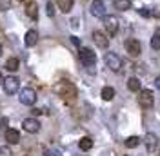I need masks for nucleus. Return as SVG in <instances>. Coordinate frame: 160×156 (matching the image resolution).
I'll return each instance as SVG.
<instances>
[{
	"mask_svg": "<svg viewBox=\"0 0 160 156\" xmlns=\"http://www.w3.org/2000/svg\"><path fill=\"white\" fill-rule=\"evenodd\" d=\"M11 9V0H0V11Z\"/></svg>",
	"mask_w": 160,
	"mask_h": 156,
	"instance_id": "24",
	"label": "nucleus"
},
{
	"mask_svg": "<svg viewBox=\"0 0 160 156\" xmlns=\"http://www.w3.org/2000/svg\"><path fill=\"white\" fill-rule=\"evenodd\" d=\"M138 144H140L138 136H129L126 142H124V145L128 147V149H135V147H138Z\"/></svg>",
	"mask_w": 160,
	"mask_h": 156,
	"instance_id": "22",
	"label": "nucleus"
},
{
	"mask_svg": "<svg viewBox=\"0 0 160 156\" xmlns=\"http://www.w3.org/2000/svg\"><path fill=\"white\" fill-rule=\"evenodd\" d=\"M144 142H146V147H148V151H149V153H153V151L158 147V136H157L155 133H148Z\"/></svg>",
	"mask_w": 160,
	"mask_h": 156,
	"instance_id": "12",
	"label": "nucleus"
},
{
	"mask_svg": "<svg viewBox=\"0 0 160 156\" xmlns=\"http://www.w3.org/2000/svg\"><path fill=\"white\" fill-rule=\"evenodd\" d=\"M37 42H38V33L35 29H29L26 33V38H24V44H26V47H33V46H37Z\"/></svg>",
	"mask_w": 160,
	"mask_h": 156,
	"instance_id": "15",
	"label": "nucleus"
},
{
	"mask_svg": "<svg viewBox=\"0 0 160 156\" xmlns=\"http://www.w3.org/2000/svg\"><path fill=\"white\" fill-rule=\"evenodd\" d=\"M18 2H26V0H18Z\"/></svg>",
	"mask_w": 160,
	"mask_h": 156,
	"instance_id": "36",
	"label": "nucleus"
},
{
	"mask_svg": "<svg viewBox=\"0 0 160 156\" xmlns=\"http://www.w3.org/2000/svg\"><path fill=\"white\" fill-rule=\"evenodd\" d=\"M44 156H60L58 151H46V154Z\"/></svg>",
	"mask_w": 160,
	"mask_h": 156,
	"instance_id": "28",
	"label": "nucleus"
},
{
	"mask_svg": "<svg viewBox=\"0 0 160 156\" xmlns=\"http://www.w3.org/2000/svg\"><path fill=\"white\" fill-rule=\"evenodd\" d=\"M158 156H160V151H158Z\"/></svg>",
	"mask_w": 160,
	"mask_h": 156,
	"instance_id": "37",
	"label": "nucleus"
},
{
	"mask_svg": "<svg viewBox=\"0 0 160 156\" xmlns=\"http://www.w3.org/2000/svg\"><path fill=\"white\" fill-rule=\"evenodd\" d=\"M2 87H4V91H6L8 95H15L20 87V80L17 76H8V78H4Z\"/></svg>",
	"mask_w": 160,
	"mask_h": 156,
	"instance_id": "7",
	"label": "nucleus"
},
{
	"mask_svg": "<svg viewBox=\"0 0 160 156\" xmlns=\"http://www.w3.org/2000/svg\"><path fill=\"white\" fill-rule=\"evenodd\" d=\"M4 136H6V142L11 144V145H15V144H18L20 142V133L17 131V129H6Z\"/></svg>",
	"mask_w": 160,
	"mask_h": 156,
	"instance_id": "13",
	"label": "nucleus"
},
{
	"mask_svg": "<svg viewBox=\"0 0 160 156\" xmlns=\"http://www.w3.org/2000/svg\"><path fill=\"white\" fill-rule=\"evenodd\" d=\"M138 15H140V17H151V11L148 9V7H140Z\"/></svg>",
	"mask_w": 160,
	"mask_h": 156,
	"instance_id": "26",
	"label": "nucleus"
},
{
	"mask_svg": "<svg viewBox=\"0 0 160 156\" xmlns=\"http://www.w3.org/2000/svg\"><path fill=\"white\" fill-rule=\"evenodd\" d=\"M155 85H157V87H158V89H160V76H158V78H157V80H155Z\"/></svg>",
	"mask_w": 160,
	"mask_h": 156,
	"instance_id": "32",
	"label": "nucleus"
},
{
	"mask_svg": "<svg viewBox=\"0 0 160 156\" xmlns=\"http://www.w3.org/2000/svg\"><path fill=\"white\" fill-rule=\"evenodd\" d=\"M100 95H102V98H104L106 102H109V100H113V98H115V89H113V87H104Z\"/></svg>",
	"mask_w": 160,
	"mask_h": 156,
	"instance_id": "21",
	"label": "nucleus"
},
{
	"mask_svg": "<svg viewBox=\"0 0 160 156\" xmlns=\"http://www.w3.org/2000/svg\"><path fill=\"white\" fill-rule=\"evenodd\" d=\"M18 66H20L18 58H9L8 62H6V69H8L9 73H15V71H18Z\"/></svg>",
	"mask_w": 160,
	"mask_h": 156,
	"instance_id": "19",
	"label": "nucleus"
},
{
	"mask_svg": "<svg viewBox=\"0 0 160 156\" xmlns=\"http://www.w3.org/2000/svg\"><path fill=\"white\" fill-rule=\"evenodd\" d=\"M48 17H55V7H53V2H48Z\"/></svg>",
	"mask_w": 160,
	"mask_h": 156,
	"instance_id": "27",
	"label": "nucleus"
},
{
	"mask_svg": "<svg viewBox=\"0 0 160 156\" xmlns=\"http://www.w3.org/2000/svg\"><path fill=\"white\" fill-rule=\"evenodd\" d=\"M4 84V76H2V73H0V85Z\"/></svg>",
	"mask_w": 160,
	"mask_h": 156,
	"instance_id": "33",
	"label": "nucleus"
},
{
	"mask_svg": "<svg viewBox=\"0 0 160 156\" xmlns=\"http://www.w3.org/2000/svg\"><path fill=\"white\" fill-rule=\"evenodd\" d=\"M13 153H11V149L8 145H2L0 147V156H11Z\"/></svg>",
	"mask_w": 160,
	"mask_h": 156,
	"instance_id": "25",
	"label": "nucleus"
},
{
	"mask_svg": "<svg viewBox=\"0 0 160 156\" xmlns=\"http://www.w3.org/2000/svg\"><path fill=\"white\" fill-rule=\"evenodd\" d=\"M151 47L155 49V51H158V49H160V37L155 35V37L151 38Z\"/></svg>",
	"mask_w": 160,
	"mask_h": 156,
	"instance_id": "23",
	"label": "nucleus"
},
{
	"mask_svg": "<svg viewBox=\"0 0 160 156\" xmlns=\"http://www.w3.org/2000/svg\"><path fill=\"white\" fill-rule=\"evenodd\" d=\"M91 15L97 17V18H104L106 17V6L102 0H93L91 4Z\"/></svg>",
	"mask_w": 160,
	"mask_h": 156,
	"instance_id": "10",
	"label": "nucleus"
},
{
	"mask_svg": "<svg viewBox=\"0 0 160 156\" xmlns=\"http://www.w3.org/2000/svg\"><path fill=\"white\" fill-rule=\"evenodd\" d=\"M71 42H73L77 47H80V40H78V37H71Z\"/></svg>",
	"mask_w": 160,
	"mask_h": 156,
	"instance_id": "29",
	"label": "nucleus"
},
{
	"mask_svg": "<svg viewBox=\"0 0 160 156\" xmlns=\"http://www.w3.org/2000/svg\"><path fill=\"white\" fill-rule=\"evenodd\" d=\"M138 104L142 109H151L153 104H155V96H153V91L149 89H142L140 91V96H138Z\"/></svg>",
	"mask_w": 160,
	"mask_h": 156,
	"instance_id": "4",
	"label": "nucleus"
},
{
	"mask_svg": "<svg viewBox=\"0 0 160 156\" xmlns=\"http://www.w3.org/2000/svg\"><path fill=\"white\" fill-rule=\"evenodd\" d=\"M6 124H8V120H6V118H2V120H0V131H2V129H6Z\"/></svg>",
	"mask_w": 160,
	"mask_h": 156,
	"instance_id": "30",
	"label": "nucleus"
},
{
	"mask_svg": "<svg viewBox=\"0 0 160 156\" xmlns=\"http://www.w3.org/2000/svg\"><path fill=\"white\" fill-rule=\"evenodd\" d=\"M113 6L118 11H128L131 9V0H113Z\"/></svg>",
	"mask_w": 160,
	"mask_h": 156,
	"instance_id": "17",
	"label": "nucleus"
},
{
	"mask_svg": "<svg viewBox=\"0 0 160 156\" xmlns=\"http://www.w3.org/2000/svg\"><path fill=\"white\" fill-rule=\"evenodd\" d=\"M128 89H129V91H133V93L140 91V80H138V78L131 76L129 80H128Z\"/></svg>",
	"mask_w": 160,
	"mask_h": 156,
	"instance_id": "20",
	"label": "nucleus"
},
{
	"mask_svg": "<svg viewBox=\"0 0 160 156\" xmlns=\"http://www.w3.org/2000/svg\"><path fill=\"white\" fill-rule=\"evenodd\" d=\"M31 113H33V115H35V116H38V115H42V111H40V109H33V111H31Z\"/></svg>",
	"mask_w": 160,
	"mask_h": 156,
	"instance_id": "31",
	"label": "nucleus"
},
{
	"mask_svg": "<svg viewBox=\"0 0 160 156\" xmlns=\"http://www.w3.org/2000/svg\"><path fill=\"white\" fill-rule=\"evenodd\" d=\"M22 129H24L26 133H29V134H37L40 131V122L37 118H26V120L22 122Z\"/></svg>",
	"mask_w": 160,
	"mask_h": 156,
	"instance_id": "9",
	"label": "nucleus"
},
{
	"mask_svg": "<svg viewBox=\"0 0 160 156\" xmlns=\"http://www.w3.org/2000/svg\"><path fill=\"white\" fill-rule=\"evenodd\" d=\"M2 53H4V47H2V44H0V56H2Z\"/></svg>",
	"mask_w": 160,
	"mask_h": 156,
	"instance_id": "34",
	"label": "nucleus"
},
{
	"mask_svg": "<svg viewBox=\"0 0 160 156\" xmlns=\"http://www.w3.org/2000/svg\"><path fill=\"white\" fill-rule=\"evenodd\" d=\"M26 15H28L31 20H37V18H38V6H37V2L29 0V2L26 4Z\"/></svg>",
	"mask_w": 160,
	"mask_h": 156,
	"instance_id": "14",
	"label": "nucleus"
},
{
	"mask_svg": "<svg viewBox=\"0 0 160 156\" xmlns=\"http://www.w3.org/2000/svg\"><path fill=\"white\" fill-rule=\"evenodd\" d=\"M20 104H24V105H33L35 102H37V91L33 87H24L20 91Z\"/></svg>",
	"mask_w": 160,
	"mask_h": 156,
	"instance_id": "3",
	"label": "nucleus"
},
{
	"mask_svg": "<svg viewBox=\"0 0 160 156\" xmlns=\"http://www.w3.org/2000/svg\"><path fill=\"white\" fill-rule=\"evenodd\" d=\"M57 4H58V9L62 13H69L73 9V4H75V0H57Z\"/></svg>",
	"mask_w": 160,
	"mask_h": 156,
	"instance_id": "16",
	"label": "nucleus"
},
{
	"mask_svg": "<svg viewBox=\"0 0 160 156\" xmlns=\"http://www.w3.org/2000/svg\"><path fill=\"white\" fill-rule=\"evenodd\" d=\"M55 93L60 95L64 100H73V98L77 96V89H75V85L69 84V82H66V80H64V82H58V84L55 85Z\"/></svg>",
	"mask_w": 160,
	"mask_h": 156,
	"instance_id": "1",
	"label": "nucleus"
},
{
	"mask_svg": "<svg viewBox=\"0 0 160 156\" xmlns=\"http://www.w3.org/2000/svg\"><path fill=\"white\" fill-rule=\"evenodd\" d=\"M155 35H157V37H160V27L157 29V33H155Z\"/></svg>",
	"mask_w": 160,
	"mask_h": 156,
	"instance_id": "35",
	"label": "nucleus"
},
{
	"mask_svg": "<svg viewBox=\"0 0 160 156\" xmlns=\"http://www.w3.org/2000/svg\"><path fill=\"white\" fill-rule=\"evenodd\" d=\"M78 147H80V151H89L91 147H93V140H91L89 136H84V138H80V142H78Z\"/></svg>",
	"mask_w": 160,
	"mask_h": 156,
	"instance_id": "18",
	"label": "nucleus"
},
{
	"mask_svg": "<svg viewBox=\"0 0 160 156\" xmlns=\"http://www.w3.org/2000/svg\"><path fill=\"white\" fill-rule=\"evenodd\" d=\"M104 62H106V66L111 69V71H115V73H118L120 69H122V60L117 53H108L106 56H104Z\"/></svg>",
	"mask_w": 160,
	"mask_h": 156,
	"instance_id": "5",
	"label": "nucleus"
},
{
	"mask_svg": "<svg viewBox=\"0 0 160 156\" xmlns=\"http://www.w3.org/2000/svg\"><path fill=\"white\" fill-rule=\"evenodd\" d=\"M78 56H80L82 64H84L86 67H93V66L97 64V55H95L93 49H89V47H80Z\"/></svg>",
	"mask_w": 160,
	"mask_h": 156,
	"instance_id": "2",
	"label": "nucleus"
},
{
	"mask_svg": "<svg viewBox=\"0 0 160 156\" xmlns=\"http://www.w3.org/2000/svg\"><path fill=\"white\" fill-rule=\"evenodd\" d=\"M93 40H95V44H97L100 49L109 47V38H108L102 31H93Z\"/></svg>",
	"mask_w": 160,
	"mask_h": 156,
	"instance_id": "11",
	"label": "nucleus"
},
{
	"mask_svg": "<svg viewBox=\"0 0 160 156\" xmlns=\"http://www.w3.org/2000/svg\"><path fill=\"white\" fill-rule=\"evenodd\" d=\"M104 27H106L109 37H115L118 33V18L113 17V15H106L104 17Z\"/></svg>",
	"mask_w": 160,
	"mask_h": 156,
	"instance_id": "6",
	"label": "nucleus"
},
{
	"mask_svg": "<svg viewBox=\"0 0 160 156\" xmlns=\"http://www.w3.org/2000/svg\"><path fill=\"white\" fill-rule=\"evenodd\" d=\"M124 47H126L129 56H138L140 53H142V46H140L138 40H135V38H128L124 42Z\"/></svg>",
	"mask_w": 160,
	"mask_h": 156,
	"instance_id": "8",
	"label": "nucleus"
}]
</instances>
